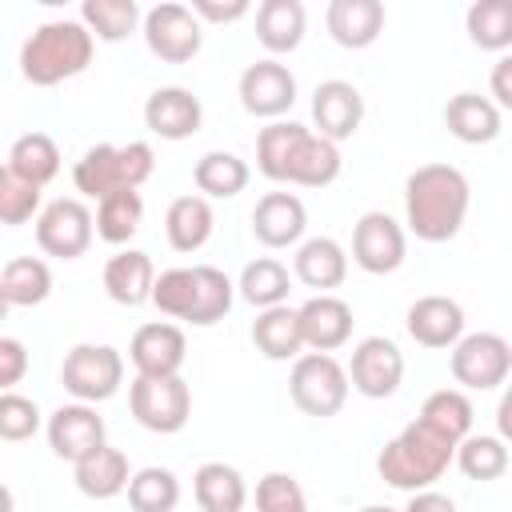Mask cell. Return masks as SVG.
I'll list each match as a JSON object with an SVG mask.
<instances>
[{"instance_id":"cell-1","label":"cell","mask_w":512,"mask_h":512,"mask_svg":"<svg viewBox=\"0 0 512 512\" xmlns=\"http://www.w3.org/2000/svg\"><path fill=\"white\" fill-rule=\"evenodd\" d=\"M472 188L452 164H420L404 180V224L424 244H448L468 220Z\"/></svg>"},{"instance_id":"cell-2","label":"cell","mask_w":512,"mask_h":512,"mask_svg":"<svg viewBox=\"0 0 512 512\" xmlns=\"http://www.w3.org/2000/svg\"><path fill=\"white\" fill-rule=\"evenodd\" d=\"M92 52H96V36L84 28V20H72V16L44 20L20 44V76L36 88H56L88 72Z\"/></svg>"},{"instance_id":"cell-3","label":"cell","mask_w":512,"mask_h":512,"mask_svg":"<svg viewBox=\"0 0 512 512\" xmlns=\"http://www.w3.org/2000/svg\"><path fill=\"white\" fill-rule=\"evenodd\" d=\"M448 464H456V440L440 436L436 428H428L420 416L412 424H404L376 456V472L388 488H400V492H424L432 488Z\"/></svg>"},{"instance_id":"cell-4","label":"cell","mask_w":512,"mask_h":512,"mask_svg":"<svg viewBox=\"0 0 512 512\" xmlns=\"http://www.w3.org/2000/svg\"><path fill=\"white\" fill-rule=\"evenodd\" d=\"M236 300V284L212 268V264H192V268H168L156 276L152 288V304L172 316L184 320L192 328H212L232 312Z\"/></svg>"},{"instance_id":"cell-5","label":"cell","mask_w":512,"mask_h":512,"mask_svg":"<svg viewBox=\"0 0 512 512\" xmlns=\"http://www.w3.org/2000/svg\"><path fill=\"white\" fill-rule=\"evenodd\" d=\"M156 172V152L148 140H128V144H92L76 164H72V184L88 200H104L112 192L148 184Z\"/></svg>"},{"instance_id":"cell-6","label":"cell","mask_w":512,"mask_h":512,"mask_svg":"<svg viewBox=\"0 0 512 512\" xmlns=\"http://www.w3.org/2000/svg\"><path fill=\"white\" fill-rule=\"evenodd\" d=\"M348 368L332 356V352H304L300 360H292L288 372V396L292 404L312 416V420H328L348 404Z\"/></svg>"},{"instance_id":"cell-7","label":"cell","mask_w":512,"mask_h":512,"mask_svg":"<svg viewBox=\"0 0 512 512\" xmlns=\"http://www.w3.org/2000/svg\"><path fill=\"white\" fill-rule=\"evenodd\" d=\"M60 384L80 404L112 400L124 384V356L112 344H76L64 352Z\"/></svg>"},{"instance_id":"cell-8","label":"cell","mask_w":512,"mask_h":512,"mask_svg":"<svg viewBox=\"0 0 512 512\" xmlns=\"http://www.w3.org/2000/svg\"><path fill=\"white\" fill-rule=\"evenodd\" d=\"M128 408L140 428L172 436L192 416V388L184 376H136L128 384Z\"/></svg>"},{"instance_id":"cell-9","label":"cell","mask_w":512,"mask_h":512,"mask_svg":"<svg viewBox=\"0 0 512 512\" xmlns=\"http://www.w3.org/2000/svg\"><path fill=\"white\" fill-rule=\"evenodd\" d=\"M452 380L468 392H492L512 376V344L500 332H464L448 356Z\"/></svg>"},{"instance_id":"cell-10","label":"cell","mask_w":512,"mask_h":512,"mask_svg":"<svg viewBox=\"0 0 512 512\" xmlns=\"http://www.w3.org/2000/svg\"><path fill=\"white\" fill-rule=\"evenodd\" d=\"M92 236H96V212L76 196H60L44 204V212L36 216V244L44 256L80 260L92 248Z\"/></svg>"},{"instance_id":"cell-11","label":"cell","mask_w":512,"mask_h":512,"mask_svg":"<svg viewBox=\"0 0 512 512\" xmlns=\"http://www.w3.org/2000/svg\"><path fill=\"white\" fill-rule=\"evenodd\" d=\"M148 52L164 64H188L200 44H204V24L196 20V12L188 4H176V0H164V4H152L144 12V28H140Z\"/></svg>"},{"instance_id":"cell-12","label":"cell","mask_w":512,"mask_h":512,"mask_svg":"<svg viewBox=\"0 0 512 512\" xmlns=\"http://www.w3.org/2000/svg\"><path fill=\"white\" fill-rule=\"evenodd\" d=\"M408 256V236L404 224L380 208L364 212L352 228V264L364 268L368 276H388L404 264Z\"/></svg>"},{"instance_id":"cell-13","label":"cell","mask_w":512,"mask_h":512,"mask_svg":"<svg viewBox=\"0 0 512 512\" xmlns=\"http://www.w3.org/2000/svg\"><path fill=\"white\" fill-rule=\"evenodd\" d=\"M348 380L352 392H360L364 400H388L404 384V352L388 336H364L352 348Z\"/></svg>"},{"instance_id":"cell-14","label":"cell","mask_w":512,"mask_h":512,"mask_svg":"<svg viewBox=\"0 0 512 512\" xmlns=\"http://www.w3.org/2000/svg\"><path fill=\"white\" fill-rule=\"evenodd\" d=\"M44 436H48V448L52 456L68 460V464H80L84 456L100 452L108 444V428H104V416L96 412V404H60L48 424H44Z\"/></svg>"},{"instance_id":"cell-15","label":"cell","mask_w":512,"mask_h":512,"mask_svg":"<svg viewBox=\"0 0 512 512\" xmlns=\"http://www.w3.org/2000/svg\"><path fill=\"white\" fill-rule=\"evenodd\" d=\"M236 92H240V104H244L248 116H256V120H280L296 104V76L276 56H264V60H256V64H248L240 72Z\"/></svg>"},{"instance_id":"cell-16","label":"cell","mask_w":512,"mask_h":512,"mask_svg":"<svg viewBox=\"0 0 512 512\" xmlns=\"http://www.w3.org/2000/svg\"><path fill=\"white\" fill-rule=\"evenodd\" d=\"M364 124V96L352 80H324L312 92V132L340 144Z\"/></svg>"},{"instance_id":"cell-17","label":"cell","mask_w":512,"mask_h":512,"mask_svg":"<svg viewBox=\"0 0 512 512\" xmlns=\"http://www.w3.org/2000/svg\"><path fill=\"white\" fill-rule=\"evenodd\" d=\"M184 356H188V340H184L180 324L152 320V324H140L132 332L128 360H132L136 376H180Z\"/></svg>"},{"instance_id":"cell-18","label":"cell","mask_w":512,"mask_h":512,"mask_svg":"<svg viewBox=\"0 0 512 512\" xmlns=\"http://www.w3.org/2000/svg\"><path fill=\"white\" fill-rule=\"evenodd\" d=\"M204 124V104L184 84H164L144 100V128L160 140H188Z\"/></svg>"},{"instance_id":"cell-19","label":"cell","mask_w":512,"mask_h":512,"mask_svg":"<svg viewBox=\"0 0 512 512\" xmlns=\"http://www.w3.org/2000/svg\"><path fill=\"white\" fill-rule=\"evenodd\" d=\"M344 160H340V144L316 136L308 124H300L288 160H284V176L280 184H300V188H328L340 176Z\"/></svg>"},{"instance_id":"cell-20","label":"cell","mask_w":512,"mask_h":512,"mask_svg":"<svg viewBox=\"0 0 512 512\" xmlns=\"http://www.w3.org/2000/svg\"><path fill=\"white\" fill-rule=\"evenodd\" d=\"M308 208L296 192H264L252 208V236L264 248H292L304 244Z\"/></svg>"},{"instance_id":"cell-21","label":"cell","mask_w":512,"mask_h":512,"mask_svg":"<svg viewBox=\"0 0 512 512\" xmlns=\"http://www.w3.org/2000/svg\"><path fill=\"white\" fill-rule=\"evenodd\" d=\"M300 332H304V348L308 352H336L352 340V304L324 292V296H308L300 308Z\"/></svg>"},{"instance_id":"cell-22","label":"cell","mask_w":512,"mask_h":512,"mask_svg":"<svg viewBox=\"0 0 512 512\" xmlns=\"http://www.w3.org/2000/svg\"><path fill=\"white\" fill-rule=\"evenodd\" d=\"M408 336L420 348H456L464 340V308L452 296H420L404 316Z\"/></svg>"},{"instance_id":"cell-23","label":"cell","mask_w":512,"mask_h":512,"mask_svg":"<svg viewBox=\"0 0 512 512\" xmlns=\"http://www.w3.org/2000/svg\"><path fill=\"white\" fill-rule=\"evenodd\" d=\"M156 288V264L148 252L140 248H120L108 256L104 264V292L108 300H116L120 308H140L152 300Z\"/></svg>"},{"instance_id":"cell-24","label":"cell","mask_w":512,"mask_h":512,"mask_svg":"<svg viewBox=\"0 0 512 512\" xmlns=\"http://www.w3.org/2000/svg\"><path fill=\"white\" fill-rule=\"evenodd\" d=\"M292 276L304 288H316V296H324V292H332V288L344 284V276H348V252L332 236H308L304 244H296Z\"/></svg>"},{"instance_id":"cell-25","label":"cell","mask_w":512,"mask_h":512,"mask_svg":"<svg viewBox=\"0 0 512 512\" xmlns=\"http://www.w3.org/2000/svg\"><path fill=\"white\" fill-rule=\"evenodd\" d=\"M324 24L340 48L360 52L376 44L384 32V4L380 0H332L324 12Z\"/></svg>"},{"instance_id":"cell-26","label":"cell","mask_w":512,"mask_h":512,"mask_svg":"<svg viewBox=\"0 0 512 512\" xmlns=\"http://www.w3.org/2000/svg\"><path fill=\"white\" fill-rule=\"evenodd\" d=\"M444 128L460 140V144H492L504 128V116L496 108L492 96L480 92H456L444 104Z\"/></svg>"},{"instance_id":"cell-27","label":"cell","mask_w":512,"mask_h":512,"mask_svg":"<svg viewBox=\"0 0 512 512\" xmlns=\"http://www.w3.org/2000/svg\"><path fill=\"white\" fill-rule=\"evenodd\" d=\"M308 32V12L300 0H260L256 4V40L272 56H288L300 48Z\"/></svg>"},{"instance_id":"cell-28","label":"cell","mask_w":512,"mask_h":512,"mask_svg":"<svg viewBox=\"0 0 512 512\" xmlns=\"http://www.w3.org/2000/svg\"><path fill=\"white\" fill-rule=\"evenodd\" d=\"M212 228H216V212H212V200L200 192L176 196L164 212V236L176 252H200L212 240Z\"/></svg>"},{"instance_id":"cell-29","label":"cell","mask_w":512,"mask_h":512,"mask_svg":"<svg viewBox=\"0 0 512 512\" xmlns=\"http://www.w3.org/2000/svg\"><path fill=\"white\" fill-rule=\"evenodd\" d=\"M252 344L264 360H300L304 356V332H300V312L288 304L264 308L252 320Z\"/></svg>"},{"instance_id":"cell-30","label":"cell","mask_w":512,"mask_h":512,"mask_svg":"<svg viewBox=\"0 0 512 512\" xmlns=\"http://www.w3.org/2000/svg\"><path fill=\"white\" fill-rule=\"evenodd\" d=\"M72 480H76V488H80L88 500H112V496L128 492V484H132V464H128V456H124L120 448L104 444L100 452H92V456H84L80 464H72Z\"/></svg>"},{"instance_id":"cell-31","label":"cell","mask_w":512,"mask_h":512,"mask_svg":"<svg viewBox=\"0 0 512 512\" xmlns=\"http://www.w3.org/2000/svg\"><path fill=\"white\" fill-rule=\"evenodd\" d=\"M192 492H196L200 512H244V504H248V484H244L240 468H232L224 460L200 464L192 476Z\"/></svg>"},{"instance_id":"cell-32","label":"cell","mask_w":512,"mask_h":512,"mask_svg":"<svg viewBox=\"0 0 512 512\" xmlns=\"http://www.w3.org/2000/svg\"><path fill=\"white\" fill-rule=\"evenodd\" d=\"M248 180H252L248 160H240L236 152H224V148L204 152L196 160V168H192V184L208 200H232V196H240L248 188Z\"/></svg>"},{"instance_id":"cell-33","label":"cell","mask_w":512,"mask_h":512,"mask_svg":"<svg viewBox=\"0 0 512 512\" xmlns=\"http://www.w3.org/2000/svg\"><path fill=\"white\" fill-rule=\"evenodd\" d=\"M52 292V268L40 256H12L0 268V300L4 308H36Z\"/></svg>"},{"instance_id":"cell-34","label":"cell","mask_w":512,"mask_h":512,"mask_svg":"<svg viewBox=\"0 0 512 512\" xmlns=\"http://www.w3.org/2000/svg\"><path fill=\"white\" fill-rule=\"evenodd\" d=\"M4 168L16 172L20 180L44 188V184H52L60 176V148H56V140L48 132H24V136L12 140Z\"/></svg>"},{"instance_id":"cell-35","label":"cell","mask_w":512,"mask_h":512,"mask_svg":"<svg viewBox=\"0 0 512 512\" xmlns=\"http://www.w3.org/2000/svg\"><path fill=\"white\" fill-rule=\"evenodd\" d=\"M288 288H292V272L288 264H280L276 256H256L240 268V280H236V292L240 300H248L256 312L264 308H276V304H288Z\"/></svg>"},{"instance_id":"cell-36","label":"cell","mask_w":512,"mask_h":512,"mask_svg":"<svg viewBox=\"0 0 512 512\" xmlns=\"http://www.w3.org/2000/svg\"><path fill=\"white\" fill-rule=\"evenodd\" d=\"M80 20L104 44H120L132 32L144 28V12H140L136 0H84L80 4Z\"/></svg>"},{"instance_id":"cell-37","label":"cell","mask_w":512,"mask_h":512,"mask_svg":"<svg viewBox=\"0 0 512 512\" xmlns=\"http://www.w3.org/2000/svg\"><path fill=\"white\" fill-rule=\"evenodd\" d=\"M140 220H144V196L136 188H124V192H112L96 204V236L104 244H116L124 248L136 232H140Z\"/></svg>"},{"instance_id":"cell-38","label":"cell","mask_w":512,"mask_h":512,"mask_svg":"<svg viewBox=\"0 0 512 512\" xmlns=\"http://www.w3.org/2000/svg\"><path fill=\"white\" fill-rule=\"evenodd\" d=\"M468 40L480 52H508L512 48V0H476L464 12Z\"/></svg>"},{"instance_id":"cell-39","label":"cell","mask_w":512,"mask_h":512,"mask_svg":"<svg viewBox=\"0 0 512 512\" xmlns=\"http://www.w3.org/2000/svg\"><path fill=\"white\" fill-rule=\"evenodd\" d=\"M420 420H424L428 428H436L440 436H448V440H456V444H460L464 436H472L476 408H472L468 392H460V388H436V392L424 400Z\"/></svg>"},{"instance_id":"cell-40","label":"cell","mask_w":512,"mask_h":512,"mask_svg":"<svg viewBox=\"0 0 512 512\" xmlns=\"http://www.w3.org/2000/svg\"><path fill=\"white\" fill-rule=\"evenodd\" d=\"M176 504H180V480L172 468L148 464L132 472V484H128L132 512H176Z\"/></svg>"},{"instance_id":"cell-41","label":"cell","mask_w":512,"mask_h":512,"mask_svg":"<svg viewBox=\"0 0 512 512\" xmlns=\"http://www.w3.org/2000/svg\"><path fill=\"white\" fill-rule=\"evenodd\" d=\"M456 468L468 476V480H500L508 472V444L500 436H484V432H472L456 444Z\"/></svg>"},{"instance_id":"cell-42","label":"cell","mask_w":512,"mask_h":512,"mask_svg":"<svg viewBox=\"0 0 512 512\" xmlns=\"http://www.w3.org/2000/svg\"><path fill=\"white\" fill-rule=\"evenodd\" d=\"M40 192H44V188H36V184L20 180L16 172L0 168V220H4L8 228H20V224L36 220V216L44 212Z\"/></svg>"},{"instance_id":"cell-43","label":"cell","mask_w":512,"mask_h":512,"mask_svg":"<svg viewBox=\"0 0 512 512\" xmlns=\"http://www.w3.org/2000/svg\"><path fill=\"white\" fill-rule=\"evenodd\" d=\"M296 132H300L296 120H272L268 128H260V136H256V168H260L264 180L280 184L284 160H288V148H292Z\"/></svg>"},{"instance_id":"cell-44","label":"cell","mask_w":512,"mask_h":512,"mask_svg":"<svg viewBox=\"0 0 512 512\" xmlns=\"http://www.w3.org/2000/svg\"><path fill=\"white\" fill-rule=\"evenodd\" d=\"M256 512H308V496L292 472H268L256 480Z\"/></svg>"},{"instance_id":"cell-45","label":"cell","mask_w":512,"mask_h":512,"mask_svg":"<svg viewBox=\"0 0 512 512\" xmlns=\"http://www.w3.org/2000/svg\"><path fill=\"white\" fill-rule=\"evenodd\" d=\"M40 408L36 400L20 396V392H0V440L8 444H20V440H32L40 432Z\"/></svg>"},{"instance_id":"cell-46","label":"cell","mask_w":512,"mask_h":512,"mask_svg":"<svg viewBox=\"0 0 512 512\" xmlns=\"http://www.w3.org/2000/svg\"><path fill=\"white\" fill-rule=\"evenodd\" d=\"M28 372V348L16 336H0V388L12 392Z\"/></svg>"},{"instance_id":"cell-47","label":"cell","mask_w":512,"mask_h":512,"mask_svg":"<svg viewBox=\"0 0 512 512\" xmlns=\"http://www.w3.org/2000/svg\"><path fill=\"white\" fill-rule=\"evenodd\" d=\"M188 8L196 12L200 24H236V20H244L252 12L248 0H192Z\"/></svg>"},{"instance_id":"cell-48","label":"cell","mask_w":512,"mask_h":512,"mask_svg":"<svg viewBox=\"0 0 512 512\" xmlns=\"http://www.w3.org/2000/svg\"><path fill=\"white\" fill-rule=\"evenodd\" d=\"M488 88H492V100H496V108L512 112V52H504V56L492 64Z\"/></svg>"},{"instance_id":"cell-49","label":"cell","mask_w":512,"mask_h":512,"mask_svg":"<svg viewBox=\"0 0 512 512\" xmlns=\"http://www.w3.org/2000/svg\"><path fill=\"white\" fill-rule=\"evenodd\" d=\"M400 512H456V504H452L444 492L424 488V492H412V496H408V504H404Z\"/></svg>"},{"instance_id":"cell-50","label":"cell","mask_w":512,"mask_h":512,"mask_svg":"<svg viewBox=\"0 0 512 512\" xmlns=\"http://www.w3.org/2000/svg\"><path fill=\"white\" fill-rule=\"evenodd\" d=\"M496 436L504 444H512V376H508V384L500 392V404H496Z\"/></svg>"},{"instance_id":"cell-51","label":"cell","mask_w":512,"mask_h":512,"mask_svg":"<svg viewBox=\"0 0 512 512\" xmlns=\"http://www.w3.org/2000/svg\"><path fill=\"white\" fill-rule=\"evenodd\" d=\"M360 512H400V508H388V504H364Z\"/></svg>"}]
</instances>
